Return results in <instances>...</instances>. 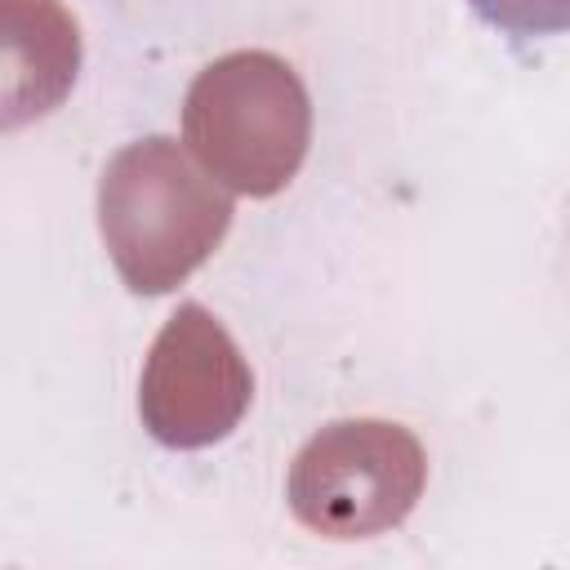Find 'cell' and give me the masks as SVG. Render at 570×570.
<instances>
[{
    "label": "cell",
    "instance_id": "5b68a950",
    "mask_svg": "<svg viewBox=\"0 0 570 570\" xmlns=\"http://www.w3.org/2000/svg\"><path fill=\"white\" fill-rule=\"evenodd\" d=\"M80 71V22L62 0H0V134L67 102Z\"/></svg>",
    "mask_w": 570,
    "mask_h": 570
},
{
    "label": "cell",
    "instance_id": "8992f818",
    "mask_svg": "<svg viewBox=\"0 0 570 570\" xmlns=\"http://www.w3.org/2000/svg\"><path fill=\"white\" fill-rule=\"evenodd\" d=\"M485 22L512 36H543L566 27V0H468Z\"/></svg>",
    "mask_w": 570,
    "mask_h": 570
},
{
    "label": "cell",
    "instance_id": "277c9868",
    "mask_svg": "<svg viewBox=\"0 0 570 570\" xmlns=\"http://www.w3.org/2000/svg\"><path fill=\"white\" fill-rule=\"evenodd\" d=\"M254 374L232 334L200 303H183L156 334L138 410L147 432L174 450L223 441L249 410Z\"/></svg>",
    "mask_w": 570,
    "mask_h": 570
},
{
    "label": "cell",
    "instance_id": "6da1fadb",
    "mask_svg": "<svg viewBox=\"0 0 570 570\" xmlns=\"http://www.w3.org/2000/svg\"><path fill=\"white\" fill-rule=\"evenodd\" d=\"M98 227L134 294H169L223 245L232 196L174 138H138L102 169Z\"/></svg>",
    "mask_w": 570,
    "mask_h": 570
},
{
    "label": "cell",
    "instance_id": "3957f363",
    "mask_svg": "<svg viewBox=\"0 0 570 570\" xmlns=\"http://www.w3.org/2000/svg\"><path fill=\"white\" fill-rule=\"evenodd\" d=\"M428 481L423 445L387 419H338L289 463V508L325 539H370L410 517Z\"/></svg>",
    "mask_w": 570,
    "mask_h": 570
},
{
    "label": "cell",
    "instance_id": "7a4b0ae2",
    "mask_svg": "<svg viewBox=\"0 0 570 570\" xmlns=\"http://www.w3.org/2000/svg\"><path fill=\"white\" fill-rule=\"evenodd\" d=\"M183 134L218 183L245 196H276L307 156L312 102L285 58L236 49L191 80Z\"/></svg>",
    "mask_w": 570,
    "mask_h": 570
}]
</instances>
